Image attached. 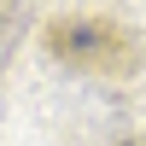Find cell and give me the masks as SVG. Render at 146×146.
<instances>
[{
  "mask_svg": "<svg viewBox=\"0 0 146 146\" xmlns=\"http://www.w3.org/2000/svg\"><path fill=\"white\" fill-rule=\"evenodd\" d=\"M47 47H53L58 58H70V64H82V70H94V64H111L117 53H123V41H117L105 23H64V29H53L47 35Z\"/></svg>",
  "mask_w": 146,
  "mask_h": 146,
  "instance_id": "6da1fadb",
  "label": "cell"
}]
</instances>
